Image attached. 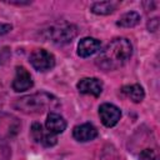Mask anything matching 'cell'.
I'll use <instances>...</instances> for the list:
<instances>
[{
	"instance_id": "30bf717a",
	"label": "cell",
	"mask_w": 160,
	"mask_h": 160,
	"mask_svg": "<svg viewBox=\"0 0 160 160\" xmlns=\"http://www.w3.org/2000/svg\"><path fill=\"white\" fill-rule=\"evenodd\" d=\"M101 44L98 39L94 38H84L78 44V55L81 58H88L95 54L100 49Z\"/></svg>"
},
{
	"instance_id": "ba28073f",
	"label": "cell",
	"mask_w": 160,
	"mask_h": 160,
	"mask_svg": "<svg viewBox=\"0 0 160 160\" xmlns=\"http://www.w3.org/2000/svg\"><path fill=\"white\" fill-rule=\"evenodd\" d=\"M76 88L81 94L99 96L102 91V82L96 78H84L78 82Z\"/></svg>"
},
{
	"instance_id": "5b68a950",
	"label": "cell",
	"mask_w": 160,
	"mask_h": 160,
	"mask_svg": "<svg viewBox=\"0 0 160 160\" xmlns=\"http://www.w3.org/2000/svg\"><path fill=\"white\" fill-rule=\"evenodd\" d=\"M99 116H100L101 122L105 126L111 128V126L116 125L118 121L120 120L121 111L118 106L109 104V102H105V104L100 105V108H99Z\"/></svg>"
},
{
	"instance_id": "3957f363",
	"label": "cell",
	"mask_w": 160,
	"mask_h": 160,
	"mask_svg": "<svg viewBox=\"0 0 160 160\" xmlns=\"http://www.w3.org/2000/svg\"><path fill=\"white\" fill-rule=\"evenodd\" d=\"M78 34V29L72 24L62 22L51 25L49 30H46V38L56 44H66L70 42Z\"/></svg>"
},
{
	"instance_id": "9c48e42d",
	"label": "cell",
	"mask_w": 160,
	"mask_h": 160,
	"mask_svg": "<svg viewBox=\"0 0 160 160\" xmlns=\"http://www.w3.org/2000/svg\"><path fill=\"white\" fill-rule=\"evenodd\" d=\"M72 136H74V139H76L78 141H81V142L90 141L98 136V130L94 125L86 122V124L75 126L72 130Z\"/></svg>"
},
{
	"instance_id": "8fae6325",
	"label": "cell",
	"mask_w": 160,
	"mask_h": 160,
	"mask_svg": "<svg viewBox=\"0 0 160 160\" xmlns=\"http://www.w3.org/2000/svg\"><path fill=\"white\" fill-rule=\"evenodd\" d=\"M45 126H46V130H48L49 132L56 135V134L62 132V131L66 129V121H65V119H64L61 115L50 111V112L48 114Z\"/></svg>"
},
{
	"instance_id": "5bb4252c",
	"label": "cell",
	"mask_w": 160,
	"mask_h": 160,
	"mask_svg": "<svg viewBox=\"0 0 160 160\" xmlns=\"http://www.w3.org/2000/svg\"><path fill=\"white\" fill-rule=\"evenodd\" d=\"M140 22V15L135 11H129L120 16V19L116 21V25L120 28H134Z\"/></svg>"
},
{
	"instance_id": "8992f818",
	"label": "cell",
	"mask_w": 160,
	"mask_h": 160,
	"mask_svg": "<svg viewBox=\"0 0 160 160\" xmlns=\"http://www.w3.org/2000/svg\"><path fill=\"white\" fill-rule=\"evenodd\" d=\"M31 136L36 142H40L44 146H54L58 142L55 134L45 131L42 129L41 124H39V122H34L31 125Z\"/></svg>"
},
{
	"instance_id": "e0dca14e",
	"label": "cell",
	"mask_w": 160,
	"mask_h": 160,
	"mask_svg": "<svg viewBox=\"0 0 160 160\" xmlns=\"http://www.w3.org/2000/svg\"><path fill=\"white\" fill-rule=\"evenodd\" d=\"M10 154L11 152H10L9 148H6L4 145H0V160H8Z\"/></svg>"
},
{
	"instance_id": "2e32d148",
	"label": "cell",
	"mask_w": 160,
	"mask_h": 160,
	"mask_svg": "<svg viewBox=\"0 0 160 160\" xmlns=\"http://www.w3.org/2000/svg\"><path fill=\"white\" fill-rule=\"evenodd\" d=\"M158 28H159V19H158V18H154V19H151V20L148 22V29H149V31L155 32V31L158 30Z\"/></svg>"
},
{
	"instance_id": "9a60e30c",
	"label": "cell",
	"mask_w": 160,
	"mask_h": 160,
	"mask_svg": "<svg viewBox=\"0 0 160 160\" xmlns=\"http://www.w3.org/2000/svg\"><path fill=\"white\" fill-rule=\"evenodd\" d=\"M140 160H158V155L152 149H145L140 152Z\"/></svg>"
},
{
	"instance_id": "277c9868",
	"label": "cell",
	"mask_w": 160,
	"mask_h": 160,
	"mask_svg": "<svg viewBox=\"0 0 160 160\" xmlns=\"http://www.w3.org/2000/svg\"><path fill=\"white\" fill-rule=\"evenodd\" d=\"M30 64L38 71H48L55 66V58L45 49H36L30 55Z\"/></svg>"
},
{
	"instance_id": "ac0fdd59",
	"label": "cell",
	"mask_w": 160,
	"mask_h": 160,
	"mask_svg": "<svg viewBox=\"0 0 160 160\" xmlns=\"http://www.w3.org/2000/svg\"><path fill=\"white\" fill-rule=\"evenodd\" d=\"M11 29H12V26L10 24H0V36L9 32Z\"/></svg>"
},
{
	"instance_id": "7c38bea8",
	"label": "cell",
	"mask_w": 160,
	"mask_h": 160,
	"mask_svg": "<svg viewBox=\"0 0 160 160\" xmlns=\"http://www.w3.org/2000/svg\"><path fill=\"white\" fill-rule=\"evenodd\" d=\"M121 91H122L130 100H132L134 102H140V101H142V99H144V96H145L144 89H142L139 84L124 86V88L121 89Z\"/></svg>"
},
{
	"instance_id": "4fadbf2b",
	"label": "cell",
	"mask_w": 160,
	"mask_h": 160,
	"mask_svg": "<svg viewBox=\"0 0 160 160\" xmlns=\"http://www.w3.org/2000/svg\"><path fill=\"white\" fill-rule=\"evenodd\" d=\"M118 6V2L114 1H100V2H94L91 5V11L96 15H108L111 14Z\"/></svg>"
},
{
	"instance_id": "6da1fadb",
	"label": "cell",
	"mask_w": 160,
	"mask_h": 160,
	"mask_svg": "<svg viewBox=\"0 0 160 160\" xmlns=\"http://www.w3.org/2000/svg\"><path fill=\"white\" fill-rule=\"evenodd\" d=\"M132 54V45L125 38H116L111 40L106 48L96 58V65L105 70H115L125 65Z\"/></svg>"
},
{
	"instance_id": "7a4b0ae2",
	"label": "cell",
	"mask_w": 160,
	"mask_h": 160,
	"mask_svg": "<svg viewBox=\"0 0 160 160\" xmlns=\"http://www.w3.org/2000/svg\"><path fill=\"white\" fill-rule=\"evenodd\" d=\"M59 106V99L45 91L22 96L14 102V108L24 114H41L46 110L58 109Z\"/></svg>"
},
{
	"instance_id": "52a82bcc",
	"label": "cell",
	"mask_w": 160,
	"mask_h": 160,
	"mask_svg": "<svg viewBox=\"0 0 160 160\" xmlns=\"http://www.w3.org/2000/svg\"><path fill=\"white\" fill-rule=\"evenodd\" d=\"M16 75L12 80V89L18 92L26 91L32 86V79L29 71L22 66H16Z\"/></svg>"
}]
</instances>
